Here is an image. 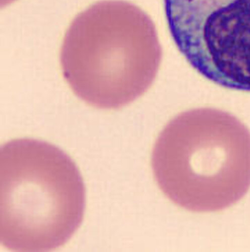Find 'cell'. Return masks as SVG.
<instances>
[{
	"instance_id": "7a4b0ae2",
	"label": "cell",
	"mask_w": 250,
	"mask_h": 252,
	"mask_svg": "<svg viewBox=\"0 0 250 252\" xmlns=\"http://www.w3.org/2000/svg\"><path fill=\"white\" fill-rule=\"evenodd\" d=\"M85 188L69 155L32 139L0 149V242L16 252H47L66 244L79 229Z\"/></svg>"
},
{
	"instance_id": "6da1fadb",
	"label": "cell",
	"mask_w": 250,
	"mask_h": 252,
	"mask_svg": "<svg viewBox=\"0 0 250 252\" xmlns=\"http://www.w3.org/2000/svg\"><path fill=\"white\" fill-rule=\"evenodd\" d=\"M162 60L151 18L121 0L100 1L77 16L60 54L64 78L74 94L105 110L139 98L155 81Z\"/></svg>"
},
{
	"instance_id": "3957f363",
	"label": "cell",
	"mask_w": 250,
	"mask_h": 252,
	"mask_svg": "<svg viewBox=\"0 0 250 252\" xmlns=\"http://www.w3.org/2000/svg\"><path fill=\"white\" fill-rule=\"evenodd\" d=\"M222 112H183L162 130L151 156L164 195L186 210L212 212L241 200L250 188V133L232 118L221 129Z\"/></svg>"
}]
</instances>
